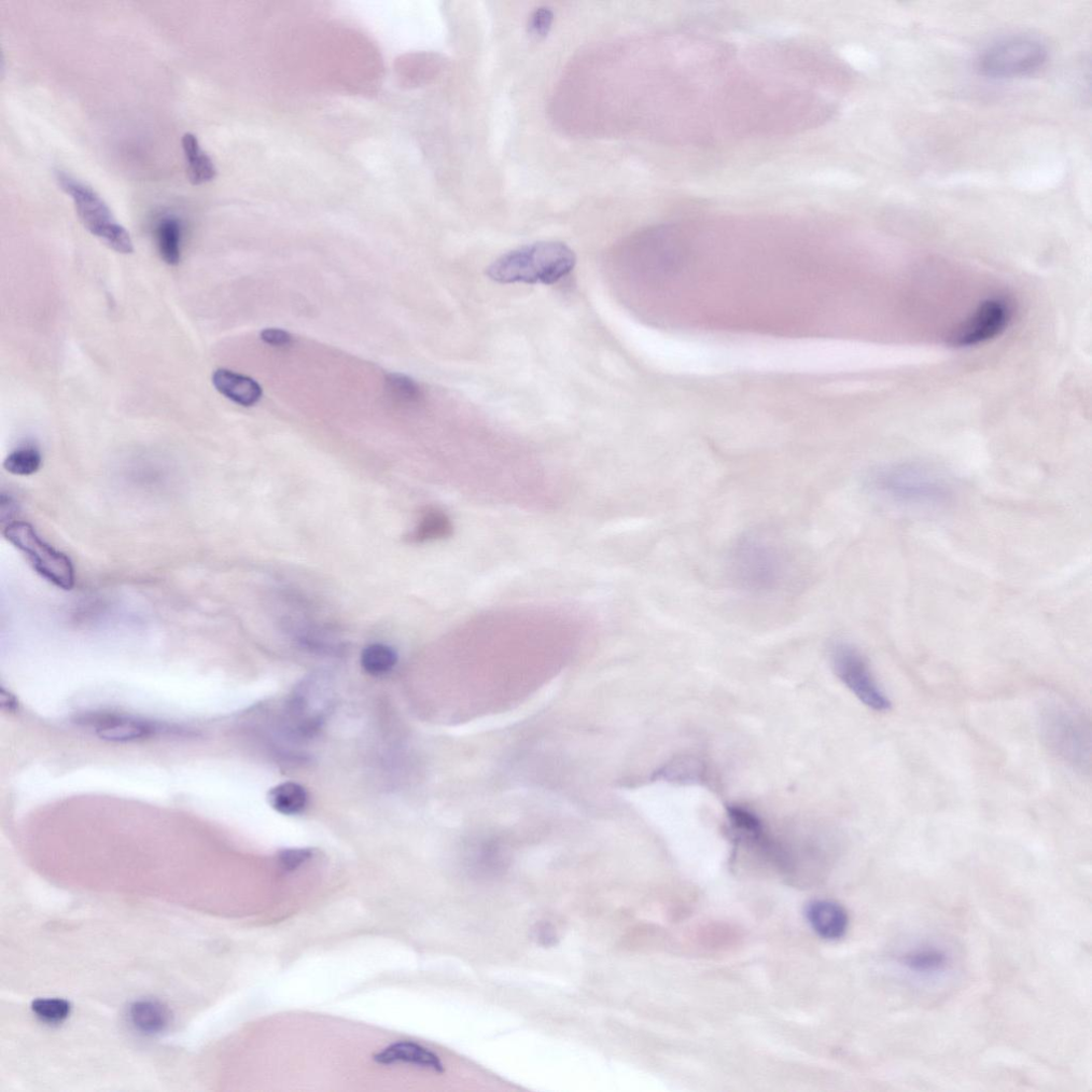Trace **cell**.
<instances>
[{"label":"cell","instance_id":"cell-28","mask_svg":"<svg viewBox=\"0 0 1092 1092\" xmlns=\"http://www.w3.org/2000/svg\"><path fill=\"white\" fill-rule=\"evenodd\" d=\"M538 932L540 933L539 941H543L545 945H549L550 942L555 943L556 934H554L552 930H549L548 928L543 927L539 928Z\"/></svg>","mask_w":1092,"mask_h":1092},{"label":"cell","instance_id":"cell-3","mask_svg":"<svg viewBox=\"0 0 1092 1092\" xmlns=\"http://www.w3.org/2000/svg\"><path fill=\"white\" fill-rule=\"evenodd\" d=\"M870 485L881 496L910 507L939 506L951 494L943 474L913 462L879 468L871 475Z\"/></svg>","mask_w":1092,"mask_h":1092},{"label":"cell","instance_id":"cell-19","mask_svg":"<svg viewBox=\"0 0 1092 1092\" xmlns=\"http://www.w3.org/2000/svg\"><path fill=\"white\" fill-rule=\"evenodd\" d=\"M397 655L387 646L376 643L362 652L361 664L364 670L372 676H382L395 667Z\"/></svg>","mask_w":1092,"mask_h":1092},{"label":"cell","instance_id":"cell-27","mask_svg":"<svg viewBox=\"0 0 1092 1092\" xmlns=\"http://www.w3.org/2000/svg\"><path fill=\"white\" fill-rule=\"evenodd\" d=\"M261 340L271 346L284 347L291 343V335L281 329H265L261 332Z\"/></svg>","mask_w":1092,"mask_h":1092},{"label":"cell","instance_id":"cell-20","mask_svg":"<svg viewBox=\"0 0 1092 1092\" xmlns=\"http://www.w3.org/2000/svg\"><path fill=\"white\" fill-rule=\"evenodd\" d=\"M42 467V455L37 447L27 445L13 451L4 461L7 472L17 476H31Z\"/></svg>","mask_w":1092,"mask_h":1092},{"label":"cell","instance_id":"cell-23","mask_svg":"<svg viewBox=\"0 0 1092 1092\" xmlns=\"http://www.w3.org/2000/svg\"><path fill=\"white\" fill-rule=\"evenodd\" d=\"M32 1010L45 1024L59 1025L71 1013V1005L61 999H40L33 1003Z\"/></svg>","mask_w":1092,"mask_h":1092},{"label":"cell","instance_id":"cell-18","mask_svg":"<svg viewBox=\"0 0 1092 1092\" xmlns=\"http://www.w3.org/2000/svg\"><path fill=\"white\" fill-rule=\"evenodd\" d=\"M157 245L162 260L170 266H176L181 259V238L183 229L178 219L163 218L156 231Z\"/></svg>","mask_w":1092,"mask_h":1092},{"label":"cell","instance_id":"cell-9","mask_svg":"<svg viewBox=\"0 0 1092 1092\" xmlns=\"http://www.w3.org/2000/svg\"><path fill=\"white\" fill-rule=\"evenodd\" d=\"M1013 316L1010 300L1003 296L990 297L950 334L949 344L957 348L985 344L1001 335L1010 326Z\"/></svg>","mask_w":1092,"mask_h":1092},{"label":"cell","instance_id":"cell-14","mask_svg":"<svg viewBox=\"0 0 1092 1092\" xmlns=\"http://www.w3.org/2000/svg\"><path fill=\"white\" fill-rule=\"evenodd\" d=\"M903 967L923 979H933L945 974L950 967V957L937 946L924 945L906 951L900 959Z\"/></svg>","mask_w":1092,"mask_h":1092},{"label":"cell","instance_id":"cell-16","mask_svg":"<svg viewBox=\"0 0 1092 1092\" xmlns=\"http://www.w3.org/2000/svg\"><path fill=\"white\" fill-rule=\"evenodd\" d=\"M130 1018L133 1026L145 1034H160L171 1024L167 1008L156 1001H139L132 1005Z\"/></svg>","mask_w":1092,"mask_h":1092},{"label":"cell","instance_id":"cell-10","mask_svg":"<svg viewBox=\"0 0 1092 1092\" xmlns=\"http://www.w3.org/2000/svg\"><path fill=\"white\" fill-rule=\"evenodd\" d=\"M79 723L88 727L100 739L112 743H132L169 731V727L162 726L158 722L121 712L88 713L79 719Z\"/></svg>","mask_w":1092,"mask_h":1092},{"label":"cell","instance_id":"cell-2","mask_svg":"<svg viewBox=\"0 0 1092 1092\" xmlns=\"http://www.w3.org/2000/svg\"><path fill=\"white\" fill-rule=\"evenodd\" d=\"M1043 745L1060 762L1080 773L1091 768V726L1082 711L1063 700L1047 699L1038 710Z\"/></svg>","mask_w":1092,"mask_h":1092},{"label":"cell","instance_id":"cell-24","mask_svg":"<svg viewBox=\"0 0 1092 1092\" xmlns=\"http://www.w3.org/2000/svg\"><path fill=\"white\" fill-rule=\"evenodd\" d=\"M703 768L693 759H679L663 769L661 775L670 781L685 782L698 780Z\"/></svg>","mask_w":1092,"mask_h":1092},{"label":"cell","instance_id":"cell-11","mask_svg":"<svg viewBox=\"0 0 1092 1092\" xmlns=\"http://www.w3.org/2000/svg\"><path fill=\"white\" fill-rule=\"evenodd\" d=\"M374 1060L382 1066L410 1065L437 1073L444 1071L441 1058L431 1049L412 1041L394 1042L378 1052Z\"/></svg>","mask_w":1092,"mask_h":1092},{"label":"cell","instance_id":"cell-26","mask_svg":"<svg viewBox=\"0 0 1092 1092\" xmlns=\"http://www.w3.org/2000/svg\"><path fill=\"white\" fill-rule=\"evenodd\" d=\"M313 856V851L306 848H291L279 852L278 861L286 872L298 869Z\"/></svg>","mask_w":1092,"mask_h":1092},{"label":"cell","instance_id":"cell-6","mask_svg":"<svg viewBox=\"0 0 1092 1092\" xmlns=\"http://www.w3.org/2000/svg\"><path fill=\"white\" fill-rule=\"evenodd\" d=\"M1047 50L1037 39L1013 37L989 47L978 59V69L991 78L1026 76L1043 66Z\"/></svg>","mask_w":1092,"mask_h":1092},{"label":"cell","instance_id":"cell-21","mask_svg":"<svg viewBox=\"0 0 1092 1092\" xmlns=\"http://www.w3.org/2000/svg\"><path fill=\"white\" fill-rule=\"evenodd\" d=\"M385 382L389 396L398 403L413 405L423 398L421 387L408 376L389 374Z\"/></svg>","mask_w":1092,"mask_h":1092},{"label":"cell","instance_id":"cell-12","mask_svg":"<svg viewBox=\"0 0 1092 1092\" xmlns=\"http://www.w3.org/2000/svg\"><path fill=\"white\" fill-rule=\"evenodd\" d=\"M806 916L814 930L825 940H838L848 929L846 910L830 901H815L808 905Z\"/></svg>","mask_w":1092,"mask_h":1092},{"label":"cell","instance_id":"cell-4","mask_svg":"<svg viewBox=\"0 0 1092 1092\" xmlns=\"http://www.w3.org/2000/svg\"><path fill=\"white\" fill-rule=\"evenodd\" d=\"M55 180L73 200L77 216L88 232L118 254H133L134 244L129 231L115 218L99 193L63 171L55 172Z\"/></svg>","mask_w":1092,"mask_h":1092},{"label":"cell","instance_id":"cell-1","mask_svg":"<svg viewBox=\"0 0 1092 1092\" xmlns=\"http://www.w3.org/2000/svg\"><path fill=\"white\" fill-rule=\"evenodd\" d=\"M577 256L564 243L539 242L508 252L489 266L487 275L501 284L554 285L569 275Z\"/></svg>","mask_w":1092,"mask_h":1092},{"label":"cell","instance_id":"cell-7","mask_svg":"<svg viewBox=\"0 0 1092 1092\" xmlns=\"http://www.w3.org/2000/svg\"><path fill=\"white\" fill-rule=\"evenodd\" d=\"M5 538L20 550L42 578L63 591H72L75 569L65 554L55 550L26 522H11L4 529Z\"/></svg>","mask_w":1092,"mask_h":1092},{"label":"cell","instance_id":"cell-25","mask_svg":"<svg viewBox=\"0 0 1092 1092\" xmlns=\"http://www.w3.org/2000/svg\"><path fill=\"white\" fill-rule=\"evenodd\" d=\"M554 22V13L546 7L538 8L531 14L528 22V31L538 38L548 36Z\"/></svg>","mask_w":1092,"mask_h":1092},{"label":"cell","instance_id":"cell-5","mask_svg":"<svg viewBox=\"0 0 1092 1092\" xmlns=\"http://www.w3.org/2000/svg\"><path fill=\"white\" fill-rule=\"evenodd\" d=\"M734 581L743 590L766 594L776 590L783 577V563L772 544L759 538L740 541L730 559Z\"/></svg>","mask_w":1092,"mask_h":1092},{"label":"cell","instance_id":"cell-22","mask_svg":"<svg viewBox=\"0 0 1092 1092\" xmlns=\"http://www.w3.org/2000/svg\"><path fill=\"white\" fill-rule=\"evenodd\" d=\"M452 524L441 511H430L416 528L414 538L417 541H429L450 535Z\"/></svg>","mask_w":1092,"mask_h":1092},{"label":"cell","instance_id":"cell-17","mask_svg":"<svg viewBox=\"0 0 1092 1092\" xmlns=\"http://www.w3.org/2000/svg\"><path fill=\"white\" fill-rule=\"evenodd\" d=\"M269 803L278 814L288 817L298 816L307 807L309 795L300 784L284 782L272 789L269 793Z\"/></svg>","mask_w":1092,"mask_h":1092},{"label":"cell","instance_id":"cell-13","mask_svg":"<svg viewBox=\"0 0 1092 1092\" xmlns=\"http://www.w3.org/2000/svg\"><path fill=\"white\" fill-rule=\"evenodd\" d=\"M212 382L221 395L243 407H252L263 396L262 386L255 380L230 370L215 371Z\"/></svg>","mask_w":1092,"mask_h":1092},{"label":"cell","instance_id":"cell-8","mask_svg":"<svg viewBox=\"0 0 1092 1092\" xmlns=\"http://www.w3.org/2000/svg\"><path fill=\"white\" fill-rule=\"evenodd\" d=\"M832 665L836 676L867 708L876 711L890 710L889 697L877 682L864 655L849 643L839 642L832 649Z\"/></svg>","mask_w":1092,"mask_h":1092},{"label":"cell","instance_id":"cell-15","mask_svg":"<svg viewBox=\"0 0 1092 1092\" xmlns=\"http://www.w3.org/2000/svg\"><path fill=\"white\" fill-rule=\"evenodd\" d=\"M181 148L187 164L188 179L192 185L199 186L215 179L217 167L201 148L197 136L186 133L181 138Z\"/></svg>","mask_w":1092,"mask_h":1092}]
</instances>
